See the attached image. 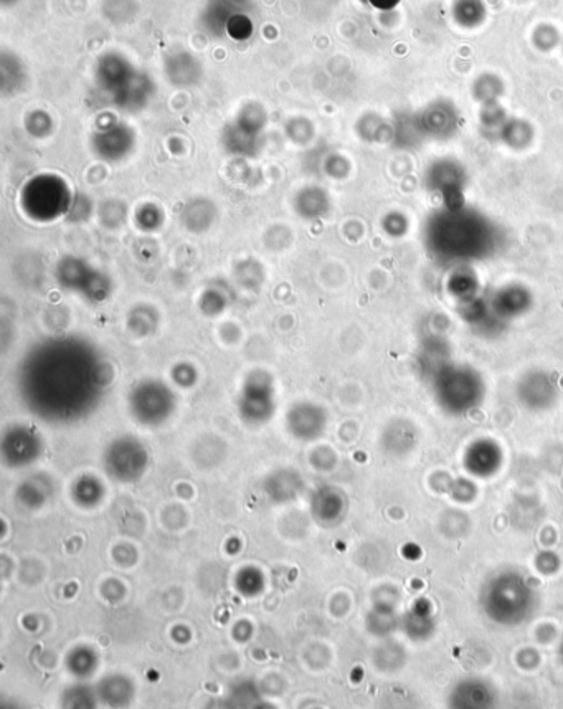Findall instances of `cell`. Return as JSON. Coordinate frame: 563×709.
<instances>
[{
    "label": "cell",
    "instance_id": "obj_1",
    "mask_svg": "<svg viewBox=\"0 0 563 709\" xmlns=\"http://www.w3.org/2000/svg\"><path fill=\"white\" fill-rule=\"evenodd\" d=\"M111 375L88 341L77 336L46 339L28 351L18 369V389L36 417L70 424L91 414Z\"/></svg>",
    "mask_w": 563,
    "mask_h": 709
},
{
    "label": "cell",
    "instance_id": "obj_2",
    "mask_svg": "<svg viewBox=\"0 0 563 709\" xmlns=\"http://www.w3.org/2000/svg\"><path fill=\"white\" fill-rule=\"evenodd\" d=\"M75 199L67 179L55 172H40L22 186L18 205L28 221L52 223L70 215Z\"/></svg>",
    "mask_w": 563,
    "mask_h": 709
},
{
    "label": "cell",
    "instance_id": "obj_3",
    "mask_svg": "<svg viewBox=\"0 0 563 709\" xmlns=\"http://www.w3.org/2000/svg\"><path fill=\"white\" fill-rule=\"evenodd\" d=\"M132 418L144 426H159L174 416L177 397L166 382L144 379L132 385L128 396Z\"/></svg>",
    "mask_w": 563,
    "mask_h": 709
},
{
    "label": "cell",
    "instance_id": "obj_4",
    "mask_svg": "<svg viewBox=\"0 0 563 709\" xmlns=\"http://www.w3.org/2000/svg\"><path fill=\"white\" fill-rule=\"evenodd\" d=\"M276 412V387L271 374L255 369L248 374L238 396V414L251 426L268 424Z\"/></svg>",
    "mask_w": 563,
    "mask_h": 709
},
{
    "label": "cell",
    "instance_id": "obj_5",
    "mask_svg": "<svg viewBox=\"0 0 563 709\" xmlns=\"http://www.w3.org/2000/svg\"><path fill=\"white\" fill-rule=\"evenodd\" d=\"M105 470L116 481L134 483L144 477L149 467V452L139 438L118 437L105 450Z\"/></svg>",
    "mask_w": 563,
    "mask_h": 709
},
{
    "label": "cell",
    "instance_id": "obj_6",
    "mask_svg": "<svg viewBox=\"0 0 563 709\" xmlns=\"http://www.w3.org/2000/svg\"><path fill=\"white\" fill-rule=\"evenodd\" d=\"M89 144L97 159L116 164L131 156L138 144V136L128 123L107 118L105 123H99L95 128Z\"/></svg>",
    "mask_w": 563,
    "mask_h": 709
},
{
    "label": "cell",
    "instance_id": "obj_7",
    "mask_svg": "<svg viewBox=\"0 0 563 709\" xmlns=\"http://www.w3.org/2000/svg\"><path fill=\"white\" fill-rule=\"evenodd\" d=\"M2 460L9 468H26L44 452V440L36 428L24 424L10 426L2 435Z\"/></svg>",
    "mask_w": 563,
    "mask_h": 709
},
{
    "label": "cell",
    "instance_id": "obj_8",
    "mask_svg": "<svg viewBox=\"0 0 563 709\" xmlns=\"http://www.w3.org/2000/svg\"><path fill=\"white\" fill-rule=\"evenodd\" d=\"M138 68L126 55L118 50H107L97 57L95 65V80L106 95L113 97L124 85H128Z\"/></svg>",
    "mask_w": 563,
    "mask_h": 709
},
{
    "label": "cell",
    "instance_id": "obj_9",
    "mask_svg": "<svg viewBox=\"0 0 563 709\" xmlns=\"http://www.w3.org/2000/svg\"><path fill=\"white\" fill-rule=\"evenodd\" d=\"M326 410L312 402H298L286 414V428L296 440L312 442L326 430Z\"/></svg>",
    "mask_w": 563,
    "mask_h": 709
},
{
    "label": "cell",
    "instance_id": "obj_10",
    "mask_svg": "<svg viewBox=\"0 0 563 709\" xmlns=\"http://www.w3.org/2000/svg\"><path fill=\"white\" fill-rule=\"evenodd\" d=\"M164 75L166 80L176 88H192L203 78V65L190 50L172 48L164 55Z\"/></svg>",
    "mask_w": 563,
    "mask_h": 709
},
{
    "label": "cell",
    "instance_id": "obj_11",
    "mask_svg": "<svg viewBox=\"0 0 563 709\" xmlns=\"http://www.w3.org/2000/svg\"><path fill=\"white\" fill-rule=\"evenodd\" d=\"M154 93H156L154 80L148 73L138 70L129 83L124 85L123 88L111 97V103L121 113L134 115L148 108L150 99L154 98Z\"/></svg>",
    "mask_w": 563,
    "mask_h": 709
},
{
    "label": "cell",
    "instance_id": "obj_12",
    "mask_svg": "<svg viewBox=\"0 0 563 709\" xmlns=\"http://www.w3.org/2000/svg\"><path fill=\"white\" fill-rule=\"evenodd\" d=\"M220 142L223 151L229 156L241 158V159H253L263 151L264 136L247 131L245 128L238 126L231 119L221 131Z\"/></svg>",
    "mask_w": 563,
    "mask_h": 709
},
{
    "label": "cell",
    "instance_id": "obj_13",
    "mask_svg": "<svg viewBox=\"0 0 563 709\" xmlns=\"http://www.w3.org/2000/svg\"><path fill=\"white\" fill-rule=\"evenodd\" d=\"M179 221L185 231L194 235H202L211 231V227L219 221V209L209 197H194L182 205Z\"/></svg>",
    "mask_w": 563,
    "mask_h": 709
},
{
    "label": "cell",
    "instance_id": "obj_14",
    "mask_svg": "<svg viewBox=\"0 0 563 709\" xmlns=\"http://www.w3.org/2000/svg\"><path fill=\"white\" fill-rule=\"evenodd\" d=\"M331 197L326 189L314 184L301 187L292 197V211L306 222H317L326 219L331 212Z\"/></svg>",
    "mask_w": 563,
    "mask_h": 709
},
{
    "label": "cell",
    "instance_id": "obj_15",
    "mask_svg": "<svg viewBox=\"0 0 563 709\" xmlns=\"http://www.w3.org/2000/svg\"><path fill=\"white\" fill-rule=\"evenodd\" d=\"M95 266L89 265L87 260L77 255H65L56 262L53 276L56 284L65 292L81 294Z\"/></svg>",
    "mask_w": 563,
    "mask_h": 709
},
{
    "label": "cell",
    "instance_id": "obj_16",
    "mask_svg": "<svg viewBox=\"0 0 563 709\" xmlns=\"http://www.w3.org/2000/svg\"><path fill=\"white\" fill-rule=\"evenodd\" d=\"M235 302V290L225 280H211L203 286L197 300V308L207 318H219Z\"/></svg>",
    "mask_w": 563,
    "mask_h": 709
},
{
    "label": "cell",
    "instance_id": "obj_17",
    "mask_svg": "<svg viewBox=\"0 0 563 709\" xmlns=\"http://www.w3.org/2000/svg\"><path fill=\"white\" fill-rule=\"evenodd\" d=\"M263 488L266 497L271 503L284 505L300 497L304 489V483L298 471L282 468L264 479Z\"/></svg>",
    "mask_w": 563,
    "mask_h": 709
},
{
    "label": "cell",
    "instance_id": "obj_18",
    "mask_svg": "<svg viewBox=\"0 0 563 709\" xmlns=\"http://www.w3.org/2000/svg\"><path fill=\"white\" fill-rule=\"evenodd\" d=\"M238 12H247L235 0H209L200 14V26L209 36L221 38L227 36L230 18Z\"/></svg>",
    "mask_w": 563,
    "mask_h": 709
},
{
    "label": "cell",
    "instance_id": "obj_19",
    "mask_svg": "<svg viewBox=\"0 0 563 709\" xmlns=\"http://www.w3.org/2000/svg\"><path fill=\"white\" fill-rule=\"evenodd\" d=\"M28 81V71L26 63L14 52L2 50L0 52V93L2 97H17L20 91L26 89Z\"/></svg>",
    "mask_w": 563,
    "mask_h": 709
},
{
    "label": "cell",
    "instance_id": "obj_20",
    "mask_svg": "<svg viewBox=\"0 0 563 709\" xmlns=\"http://www.w3.org/2000/svg\"><path fill=\"white\" fill-rule=\"evenodd\" d=\"M97 700L111 708H123L134 700V683L124 674H109L97 683Z\"/></svg>",
    "mask_w": 563,
    "mask_h": 709
},
{
    "label": "cell",
    "instance_id": "obj_21",
    "mask_svg": "<svg viewBox=\"0 0 563 709\" xmlns=\"http://www.w3.org/2000/svg\"><path fill=\"white\" fill-rule=\"evenodd\" d=\"M159 324H160L159 311L152 304H146V303H139V304L132 306L126 316L128 331L131 333L132 336L139 337V339L156 334Z\"/></svg>",
    "mask_w": 563,
    "mask_h": 709
},
{
    "label": "cell",
    "instance_id": "obj_22",
    "mask_svg": "<svg viewBox=\"0 0 563 709\" xmlns=\"http://www.w3.org/2000/svg\"><path fill=\"white\" fill-rule=\"evenodd\" d=\"M451 17L458 27L475 30L481 27L487 17L485 0H453Z\"/></svg>",
    "mask_w": 563,
    "mask_h": 709
},
{
    "label": "cell",
    "instance_id": "obj_23",
    "mask_svg": "<svg viewBox=\"0 0 563 709\" xmlns=\"http://www.w3.org/2000/svg\"><path fill=\"white\" fill-rule=\"evenodd\" d=\"M105 485L91 475L79 477L71 487V498L81 508H97L105 499Z\"/></svg>",
    "mask_w": 563,
    "mask_h": 709
},
{
    "label": "cell",
    "instance_id": "obj_24",
    "mask_svg": "<svg viewBox=\"0 0 563 709\" xmlns=\"http://www.w3.org/2000/svg\"><path fill=\"white\" fill-rule=\"evenodd\" d=\"M233 276L240 288L248 292H260L266 282V270L256 258H243L235 263Z\"/></svg>",
    "mask_w": 563,
    "mask_h": 709
},
{
    "label": "cell",
    "instance_id": "obj_25",
    "mask_svg": "<svg viewBox=\"0 0 563 709\" xmlns=\"http://www.w3.org/2000/svg\"><path fill=\"white\" fill-rule=\"evenodd\" d=\"M101 14L111 26L124 27L138 17L139 2L138 0H103Z\"/></svg>",
    "mask_w": 563,
    "mask_h": 709
},
{
    "label": "cell",
    "instance_id": "obj_26",
    "mask_svg": "<svg viewBox=\"0 0 563 709\" xmlns=\"http://www.w3.org/2000/svg\"><path fill=\"white\" fill-rule=\"evenodd\" d=\"M42 477H32L26 483H22L17 489V499L22 506L36 509L42 508L46 503V499L52 495V487L46 479H40Z\"/></svg>",
    "mask_w": 563,
    "mask_h": 709
},
{
    "label": "cell",
    "instance_id": "obj_27",
    "mask_svg": "<svg viewBox=\"0 0 563 709\" xmlns=\"http://www.w3.org/2000/svg\"><path fill=\"white\" fill-rule=\"evenodd\" d=\"M97 652L89 647H77L71 650L67 656V668L73 676L79 680L89 678L91 674L97 673Z\"/></svg>",
    "mask_w": 563,
    "mask_h": 709
},
{
    "label": "cell",
    "instance_id": "obj_28",
    "mask_svg": "<svg viewBox=\"0 0 563 709\" xmlns=\"http://www.w3.org/2000/svg\"><path fill=\"white\" fill-rule=\"evenodd\" d=\"M132 221L142 233H158L166 223V212L162 205L144 202L132 213Z\"/></svg>",
    "mask_w": 563,
    "mask_h": 709
},
{
    "label": "cell",
    "instance_id": "obj_29",
    "mask_svg": "<svg viewBox=\"0 0 563 709\" xmlns=\"http://www.w3.org/2000/svg\"><path fill=\"white\" fill-rule=\"evenodd\" d=\"M233 121L238 126L245 128L247 131L264 136L266 126H268V113H266V108L261 103L248 101V103H245L243 107L238 109Z\"/></svg>",
    "mask_w": 563,
    "mask_h": 709
},
{
    "label": "cell",
    "instance_id": "obj_30",
    "mask_svg": "<svg viewBox=\"0 0 563 709\" xmlns=\"http://www.w3.org/2000/svg\"><path fill=\"white\" fill-rule=\"evenodd\" d=\"M113 292H115V283L111 276L95 268L89 276L88 283L81 292V296L93 304H103L113 296Z\"/></svg>",
    "mask_w": 563,
    "mask_h": 709
},
{
    "label": "cell",
    "instance_id": "obj_31",
    "mask_svg": "<svg viewBox=\"0 0 563 709\" xmlns=\"http://www.w3.org/2000/svg\"><path fill=\"white\" fill-rule=\"evenodd\" d=\"M128 205L119 199H107L97 207V221L106 231H118L128 221Z\"/></svg>",
    "mask_w": 563,
    "mask_h": 709
},
{
    "label": "cell",
    "instance_id": "obj_32",
    "mask_svg": "<svg viewBox=\"0 0 563 709\" xmlns=\"http://www.w3.org/2000/svg\"><path fill=\"white\" fill-rule=\"evenodd\" d=\"M423 119H425L423 123H425L428 131L443 136V133H446L456 123V115H455L453 107H449V105L441 101V103H436V105L428 108V111L425 113Z\"/></svg>",
    "mask_w": 563,
    "mask_h": 709
},
{
    "label": "cell",
    "instance_id": "obj_33",
    "mask_svg": "<svg viewBox=\"0 0 563 709\" xmlns=\"http://www.w3.org/2000/svg\"><path fill=\"white\" fill-rule=\"evenodd\" d=\"M26 134L34 139H46L55 133V119L45 109H34L24 118Z\"/></svg>",
    "mask_w": 563,
    "mask_h": 709
},
{
    "label": "cell",
    "instance_id": "obj_34",
    "mask_svg": "<svg viewBox=\"0 0 563 709\" xmlns=\"http://www.w3.org/2000/svg\"><path fill=\"white\" fill-rule=\"evenodd\" d=\"M264 584H266V579H264L263 572L260 569L251 568V566L240 569L237 577H235V587H237L238 592L247 599H253V597L261 594L264 591Z\"/></svg>",
    "mask_w": 563,
    "mask_h": 709
},
{
    "label": "cell",
    "instance_id": "obj_35",
    "mask_svg": "<svg viewBox=\"0 0 563 709\" xmlns=\"http://www.w3.org/2000/svg\"><path fill=\"white\" fill-rule=\"evenodd\" d=\"M284 134L296 146H309L316 138V128L306 116H292L284 125Z\"/></svg>",
    "mask_w": 563,
    "mask_h": 709
},
{
    "label": "cell",
    "instance_id": "obj_36",
    "mask_svg": "<svg viewBox=\"0 0 563 709\" xmlns=\"http://www.w3.org/2000/svg\"><path fill=\"white\" fill-rule=\"evenodd\" d=\"M562 32L552 24H538L537 27L532 30V45L537 48L538 52H552L558 45H562Z\"/></svg>",
    "mask_w": 563,
    "mask_h": 709
},
{
    "label": "cell",
    "instance_id": "obj_37",
    "mask_svg": "<svg viewBox=\"0 0 563 709\" xmlns=\"http://www.w3.org/2000/svg\"><path fill=\"white\" fill-rule=\"evenodd\" d=\"M97 698V690L93 692L87 684H75L63 693L62 703L68 708H93Z\"/></svg>",
    "mask_w": 563,
    "mask_h": 709
},
{
    "label": "cell",
    "instance_id": "obj_38",
    "mask_svg": "<svg viewBox=\"0 0 563 709\" xmlns=\"http://www.w3.org/2000/svg\"><path fill=\"white\" fill-rule=\"evenodd\" d=\"M255 32V24L248 12H238L233 17L230 18L227 26V36L235 40V42H247L248 38L253 36Z\"/></svg>",
    "mask_w": 563,
    "mask_h": 709
},
{
    "label": "cell",
    "instance_id": "obj_39",
    "mask_svg": "<svg viewBox=\"0 0 563 709\" xmlns=\"http://www.w3.org/2000/svg\"><path fill=\"white\" fill-rule=\"evenodd\" d=\"M321 169L324 170V174L329 176V178L343 179L349 174L351 164L341 154L327 152L326 156L322 158V162H321Z\"/></svg>",
    "mask_w": 563,
    "mask_h": 709
},
{
    "label": "cell",
    "instance_id": "obj_40",
    "mask_svg": "<svg viewBox=\"0 0 563 709\" xmlns=\"http://www.w3.org/2000/svg\"><path fill=\"white\" fill-rule=\"evenodd\" d=\"M502 81L491 73L481 75L475 83L476 97L485 101H493L501 93Z\"/></svg>",
    "mask_w": 563,
    "mask_h": 709
},
{
    "label": "cell",
    "instance_id": "obj_41",
    "mask_svg": "<svg viewBox=\"0 0 563 709\" xmlns=\"http://www.w3.org/2000/svg\"><path fill=\"white\" fill-rule=\"evenodd\" d=\"M170 377H172V381L176 382L179 387L192 389V387H195V384L199 382V371L195 369L194 364L179 363L172 367Z\"/></svg>",
    "mask_w": 563,
    "mask_h": 709
},
{
    "label": "cell",
    "instance_id": "obj_42",
    "mask_svg": "<svg viewBox=\"0 0 563 709\" xmlns=\"http://www.w3.org/2000/svg\"><path fill=\"white\" fill-rule=\"evenodd\" d=\"M113 558H115L118 566L129 568V566H132V564L136 562L138 554H136V550H134V548H131V546H128L126 542H123V544L116 546L115 550H113Z\"/></svg>",
    "mask_w": 563,
    "mask_h": 709
},
{
    "label": "cell",
    "instance_id": "obj_43",
    "mask_svg": "<svg viewBox=\"0 0 563 709\" xmlns=\"http://www.w3.org/2000/svg\"><path fill=\"white\" fill-rule=\"evenodd\" d=\"M101 592L105 595L106 601H109V602H118V601H121L124 594H126L123 582H121V581H116V579L106 581L103 587H101Z\"/></svg>",
    "mask_w": 563,
    "mask_h": 709
},
{
    "label": "cell",
    "instance_id": "obj_44",
    "mask_svg": "<svg viewBox=\"0 0 563 709\" xmlns=\"http://www.w3.org/2000/svg\"><path fill=\"white\" fill-rule=\"evenodd\" d=\"M251 635H253V627H251V623H250V622H238L237 625L233 627V637H235L237 642L245 643V642H248V640L251 639Z\"/></svg>",
    "mask_w": 563,
    "mask_h": 709
},
{
    "label": "cell",
    "instance_id": "obj_45",
    "mask_svg": "<svg viewBox=\"0 0 563 709\" xmlns=\"http://www.w3.org/2000/svg\"><path fill=\"white\" fill-rule=\"evenodd\" d=\"M367 2H369L374 9L387 12V10L395 9L396 5H398L402 0H367Z\"/></svg>",
    "mask_w": 563,
    "mask_h": 709
},
{
    "label": "cell",
    "instance_id": "obj_46",
    "mask_svg": "<svg viewBox=\"0 0 563 709\" xmlns=\"http://www.w3.org/2000/svg\"><path fill=\"white\" fill-rule=\"evenodd\" d=\"M235 2H237L238 5H240L241 9L247 10L248 7L251 5V2H253V0H235Z\"/></svg>",
    "mask_w": 563,
    "mask_h": 709
},
{
    "label": "cell",
    "instance_id": "obj_47",
    "mask_svg": "<svg viewBox=\"0 0 563 709\" xmlns=\"http://www.w3.org/2000/svg\"><path fill=\"white\" fill-rule=\"evenodd\" d=\"M18 0H0V4H2V7H12V5H15L17 4Z\"/></svg>",
    "mask_w": 563,
    "mask_h": 709
},
{
    "label": "cell",
    "instance_id": "obj_48",
    "mask_svg": "<svg viewBox=\"0 0 563 709\" xmlns=\"http://www.w3.org/2000/svg\"><path fill=\"white\" fill-rule=\"evenodd\" d=\"M562 48H563V36H562Z\"/></svg>",
    "mask_w": 563,
    "mask_h": 709
}]
</instances>
